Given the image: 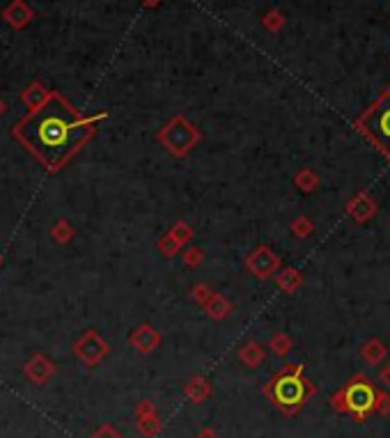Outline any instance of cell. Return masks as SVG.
Returning <instances> with one entry per match:
<instances>
[{
    "label": "cell",
    "instance_id": "1",
    "mask_svg": "<svg viewBox=\"0 0 390 438\" xmlns=\"http://www.w3.org/2000/svg\"><path fill=\"white\" fill-rule=\"evenodd\" d=\"M94 122L60 94H49L21 119L17 135L46 168L58 170L92 138Z\"/></svg>",
    "mask_w": 390,
    "mask_h": 438
},
{
    "label": "cell",
    "instance_id": "2",
    "mask_svg": "<svg viewBox=\"0 0 390 438\" xmlns=\"http://www.w3.org/2000/svg\"><path fill=\"white\" fill-rule=\"evenodd\" d=\"M262 392L273 404V409L291 418L301 413L305 404L317 395V386L303 374L301 362H287L264 383Z\"/></svg>",
    "mask_w": 390,
    "mask_h": 438
},
{
    "label": "cell",
    "instance_id": "3",
    "mask_svg": "<svg viewBox=\"0 0 390 438\" xmlns=\"http://www.w3.org/2000/svg\"><path fill=\"white\" fill-rule=\"evenodd\" d=\"M356 131L390 161V87L356 119Z\"/></svg>",
    "mask_w": 390,
    "mask_h": 438
},
{
    "label": "cell",
    "instance_id": "4",
    "mask_svg": "<svg viewBox=\"0 0 390 438\" xmlns=\"http://www.w3.org/2000/svg\"><path fill=\"white\" fill-rule=\"evenodd\" d=\"M340 390L344 397V413L351 415L358 425H363V422L374 413L379 388L374 386L372 379H367L363 372H358L351 376Z\"/></svg>",
    "mask_w": 390,
    "mask_h": 438
},
{
    "label": "cell",
    "instance_id": "5",
    "mask_svg": "<svg viewBox=\"0 0 390 438\" xmlns=\"http://www.w3.org/2000/svg\"><path fill=\"white\" fill-rule=\"evenodd\" d=\"M156 140H159L172 156L184 158L189 156L191 149L202 140V133L198 126L189 122L184 115H175L159 133H156Z\"/></svg>",
    "mask_w": 390,
    "mask_h": 438
},
{
    "label": "cell",
    "instance_id": "6",
    "mask_svg": "<svg viewBox=\"0 0 390 438\" xmlns=\"http://www.w3.org/2000/svg\"><path fill=\"white\" fill-rule=\"evenodd\" d=\"M246 269H248L257 280H269L271 276L278 273L280 258L269 246H257L248 258H246Z\"/></svg>",
    "mask_w": 390,
    "mask_h": 438
},
{
    "label": "cell",
    "instance_id": "7",
    "mask_svg": "<svg viewBox=\"0 0 390 438\" xmlns=\"http://www.w3.org/2000/svg\"><path fill=\"white\" fill-rule=\"evenodd\" d=\"M377 211H379L377 202H374V198L367 191H358L354 198L347 202V214L351 221L358 225L372 221V218L377 216Z\"/></svg>",
    "mask_w": 390,
    "mask_h": 438
},
{
    "label": "cell",
    "instance_id": "8",
    "mask_svg": "<svg viewBox=\"0 0 390 438\" xmlns=\"http://www.w3.org/2000/svg\"><path fill=\"white\" fill-rule=\"evenodd\" d=\"M76 353L87 362V365H96V362H99V360L108 353V346H106V342H103V339H101L99 335L87 333V335L76 344Z\"/></svg>",
    "mask_w": 390,
    "mask_h": 438
},
{
    "label": "cell",
    "instance_id": "9",
    "mask_svg": "<svg viewBox=\"0 0 390 438\" xmlns=\"http://www.w3.org/2000/svg\"><path fill=\"white\" fill-rule=\"evenodd\" d=\"M129 339L140 353H152L154 349H159L161 333L154 326H149V323H142V326H138L136 330H133V335Z\"/></svg>",
    "mask_w": 390,
    "mask_h": 438
},
{
    "label": "cell",
    "instance_id": "10",
    "mask_svg": "<svg viewBox=\"0 0 390 438\" xmlns=\"http://www.w3.org/2000/svg\"><path fill=\"white\" fill-rule=\"evenodd\" d=\"M184 395L191 404H205L212 397V386H209L205 376H193L184 386Z\"/></svg>",
    "mask_w": 390,
    "mask_h": 438
},
{
    "label": "cell",
    "instance_id": "11",
    "mask_svg": "<svg viewBox=\"0 0 390 438\" xmlns=\"http://www.w3.org/2000/svg\"><path fill=\"white\" fill-rule=\"evenodd\" d=\"M275 285H278V289L285 294H294L298 287L303 285V273L294 267H285L278 271V276H275Z\"/></svg>",
    "mask_w": 390,
    "mask_h": 438
},
{
    "label": "cell",
    "instance_id": "12",
    "mask_svg": "<svg viewBox=\"0 0 390 438\" xmlns=\"http://www.w3.org/2000/svg\"><path fill=\"white\" fill-rule=\"evenodd\" d=\"M264 358H266L264 346L255 342V339H248V342L239 349V360H241L246 367H260L262 362H264Z\"/></svg>",
    "mask_w": 390,
    "mask_h": 438
},
{
    "label": "cell",
    "instance_id": "13",
    "mask_svg": "<svg viewBox=\"0 0 390 438\" xmlns=\"http://www.w3.org/2000/svg\"><path fill=\"white\" fill-rule=\"evenodd\" d=\"M232 310L235 308H232V303L223 296V294H214V296L209 298V303L205 305V314L214 321H223L232 314Z\"/></svg>",
    "mask_w": 390,
    "mask_h": 438
},
{
    "label": "cell",
    "instance_id": "14",
    "mask_svg": "<svg viewBox=\"0 0 390 438\" xmlns=\"http://www.w3.org/2000/svg\"><path fill=\"white\" fill-rule=\"evenodd\" d=\"M386 356H388V349L379 337L367 339V342L363 344V349H361V358L367 362V365H379V362H384Z\"/></svg>",
    "mask_w": 390,
    "mask_h": 438
},
{
    "label": "cell",
    "instance_id": "15",
    "mask_svg": "<svg viewBox=\"0 0 390 438\" xmlns=\"http://www.w3.org/2000/svg\"><path fill=\"white\" fill-rule=\"evenodd\" d=\"M5 19H7V24H12L14 28H24L28 21L33 19V12H30L21 0H17V3H12L5 10Z\"/></svg>",
    "mask_w": 390,
    "mask_h": 438
},
{
    "label": "cell",
    "instance_id": "16",
    "mask_svg": "<svg viewBox=\"0 0 390 438\" xmlns=\"http://www.w3.org/2000/svg\"><path fill=\"white\" fill-rule=\"evenodd\" d=\"M294 184H296L298 191L314 193V191H317V186H319V177H317V172H314V170L301 168V170L294 172Z\"/></svg>",
    "mask_w": 390,
    "mask_h": 438
},
{
    "label": "cell",
    "instance_id": "17",
    "mask_svg": "<svg viewBox=\"0 0 390 438\" xmlns=\"http://www.w3.org/2000/svg\"><path fill=\"white\" fill-rule=\"evenodd\" d=\"M269 349H271L278 358H287L291 349H294V342L287 333H275L271 339H269Z\"/></svg>",
    "mask_w": 390,
    "mask_h": 438
},
{
    "label": "cell",
    "instance_id": "18",
    "mask_svg": "<svg viewBox=\"0 0 390 438\" xmlns=\"http://www.w3.org/2000/svg\"><path fill=\"white\" fill-rule=\"evenodd\" d=\"M136 427H138L140 436H145V438H154V436H159V434H161L163 422H161L159 415H147V418H138Z\"/></svg>",
    "mask_w": 390,
    "mask_h": 438
},
{
    "label": "cell",
    "instance_id": "19",
    "mask_svg": "<svg viewBox=\"0 0 390 438\" xmlns=\"http://www.w3.org/2000/svg\"><path fill=\"white\" fill-rule=\"evenodd\" d=\"M289 232L294 234L296 239H307L314 232V223L307 216H296L294 221L289 223Z\"/></svg>",
    "mask_w": 390,
    "mask_h": 438
},
{
    "label": "cell",
    "instance_id": "20",
    "mask_svg": "<svg viewBox=\"0 0 390 438\" xmlns=\"http://www.w3.org/2000/svg\"><path fill=\"white\" fill-rule=\"evenodd\" d=\"M156 248H159V253L163 255V258H175V255L182 251V244H179V241L172 237V234L168 232L166 237H161L159 239V244H156Z\"/></svg>",
    "mask_w": 390,
    "mask_h": 438
},
{
    "label": "cell",
    "instance_id": "21",
    "mask_svg": "<svg viewBox=\"0 0 390 438\" xmlns=\"http://www.w3.org/2000/svg\"><path fill=\"white\" fill-rule=\"evenodd\" d=\"M214 289L209 285H205V283H198V285H193V289H191V298L195 301V303L198 305H202L205 308L207 303H209V298L214 296Z\"/></svg>",
    "mask_w": 390,
    "mask_h": 438
},
{
    "label": "cell",
    "instance_id": "22",
    "mask_svg": "<svg viewBox=\"0 0 390 438\" xmlns=\"http://www.w3.org/2000/svg\"><path fill=\"white\" fill-rule=\"evenodd\" d=\"M170 234H172V237H175L182 246H186V244H189V241L193 239V228H191V225L186 223V221H177V223L170 228Z\"/></svg>",
    "mask_w": 390,
    "mask_h": 438
},
{
    "label": "cell",
    "instance_id": "23",
    "mask_svg": "<svg viewBox=\"0 0 390 438\" xmlns=\"http://www.w3.org/2000/svg\"><path fill=\"white\" fill-rule=\"evenodd\" d=\"M182 262H184V267H189V269H195V267H200L202 262H205V253L200 251V248H186V251L182 253Z\"/></svg>",
    "mask_w": 390,
    "mask_h": 438
},
{
    "label": "cell",
    "instance_id": "24",
    "mask_svg": "<svg viewBox=\"0 0 390 438\" xmlns=\"http://www.w3.org/2000/svg\"><path fill=\"white\" fill-rule=\"evenodd\" d=\"M374 413L384 415V418H388V415H390V392H388V390H379V395H377V406H374Z\"/></svg>",
    "mask_w": 390,
    "mask_h": 438
},
{
    "label": "cell",
    "instance_id": "25",
    "mask_svg": "<svg viewBox=\"0 0 390 438\" xmlns=\"http://www.w3.org/2000/svg\"><path fill=\"white\" fill-rule=\"evenodd\" d=\"M147 415H156V406L149 399H142L136 409V418H147Z\"/></svg>",
    "mask_w": 390,
    "mask_h": 438
},
{
    "label": "cell",
    "instance_id": "26",
    "mask_svg": "<svg viewBox=\"0 0 390 438\" xmlns=\"http://www.w3.org/2000/svg\"><path fill=\"white\" fill-rule=\"evenodd\" d=\"M92 438H124V436L119 434L115 427H110V425H103V427H101L99 432H96Z\"/></svg>",
    "mask_w": 390,
    "mask_h": 438
},
{
    "label": "cell",
    "instance_id": "27",
    "mask_svg": "<svg viewBox=\"0 0 390 438\" xmlns=\"http://www.w3.org/2000/svg\"><path fill=\"white\" fill-rule=\"evenodd\" d=\"M264 24H266L269 30H278V28L282 26V17H280L278 12H271V14H269V17L264 19Z\"/></svg>",
    "mask_w": 390,
    "mask_h": 438
},
{
    "label": "cell",
    "instance_id": "28",
    "mask_svg": "<svg viewBox=\"0 0 390 438\" xmlns=\"http://www.w3.org/2000/svg\"><path fill=\"white\" fill-rule=\"evenodd\" d=\"M379 381L384 383V386H388V390H390V362L386 367H381V372H379Z\"/></svg>",
    "mask_w": 390,
    "mask_h": 438
},
{
    "label": "cell",
    "instance_id": "29",
    "mask_svg": "<svg viewBox=\"0 0 390 438\" xmlns=\"http://www.w3.org/2000/svg\"><path fill=\"white\" fill-rule=\"evenodd\" d=\"M195 438H221V436L216 434L214 429H209V427H207V429H200V432L195 434Z\"/></svg>",
    "mask_w": 390,
    "mask_h": 438
}]
</instances>
